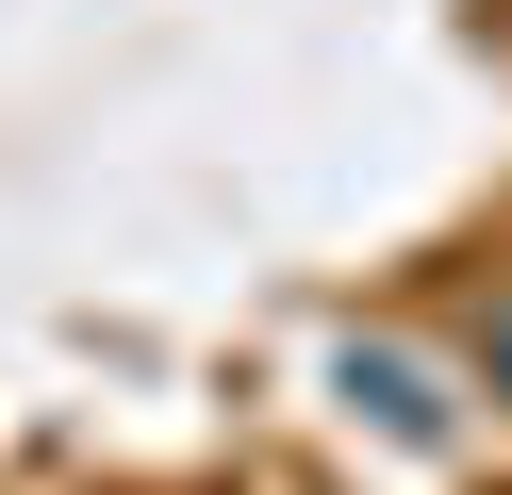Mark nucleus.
<instances>
[{"instance_id":"1","label":"nucleus","mask_w":512,"mask_h":495,"mask_svg":"<svg viewBox=\"0 0 512 495\" xmlns=\"http://www.w3.org/2000/svg\"><path fill=\"white\" fill-rule=\"evenodd\" d=\"M479 380H496V396H512V297H496V330H479Z\"/></svg>"}]
</instances>
